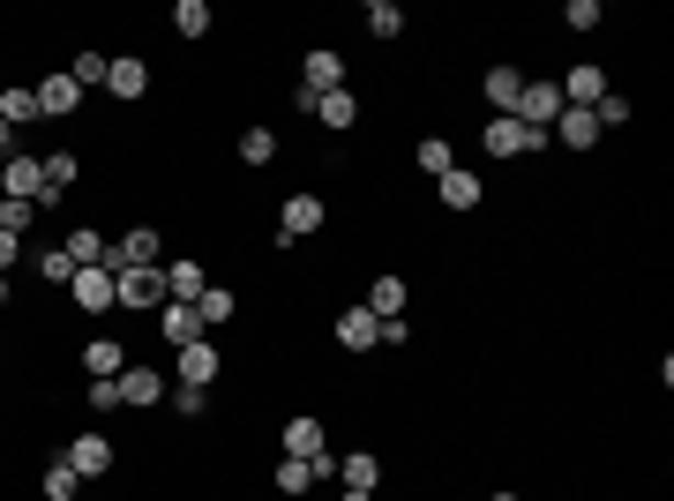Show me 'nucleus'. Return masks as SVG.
<instances>
[{
    "mask_svg": "<svg viewBox=\"0 0 674 501\" xmlns=\"http://www.w3.org/2000/svg\"><path fill=\"white\" fill-rule=\"evenodd\" d=\"M166 389L172 382L158 375V367H121V405H135V412H143V405H166Z\"/></svg>",
    "mask_w": 674,
    "mask_h": 501,
    "instance_id": "nucleus-10",
    "label": "nucleus"
},
{
    "mask_svg": "<svg viewBox=\"0 0 674 501\" xmlns=\"http://www.w3.org/2000/svg\"><path fill=\"white\" fill-rule=\"evenodd\" d=\"M158 262V232L150 225H135V232H121V240H105V270L121 277V270H150Z\"/></svg>",
    "mask_w": 674,
    "mask_h": 501,
    "instance_id": "nucleus-3",
    "label": "nucleus"
},
{
    "mask_svg": "<svg viewBox=\"0 0 674 501\" xmlns=\"http://www.w3.org/2000/svg\"><path fill=\"white\" fill-rule=\"evenodd\" d=\"M487 501H517V494H487Z\"/></svg>",
    "mask_w": 674,
    "mask_h": 501,
    "instance_id": "nucleus-45",
    "label": "nucleus"
},
{
    "mask_svg": "<svg viewBox=\"0 0 674 501\" xmlns=\"http://www.w3.org/2000/svg\"><path fill=\"white\" fill-rule=\"evenodd\" d=\"M31 225H38V203H8V195H0V232H15V240H23Z\"/></svg>",
    "mask_w": 674,
    "mask_h": 501,
    "instance_id": "nucleus-34",
    "label": "nucleus"
},
{
    "mask_svg": "<svg viewBox=\"0 0 674 501\" xmlns=\"http://www.w3.org/2000/svg\"><path fill=\"white\" fill-rule=\"evenodd\" d=\"M554 90H562V105H599V98H607V76H599V68L585 60V68H570V76H562Z\"/></svg>",
    "mask_w": 674,
    "mask_h": 501,
    "instance_id": "nucleus-19",
    "label": "nucleus"
},
{
    "mask_svg": "<svg viewBox=\"0 0 674 501\" xmlns=\"http://www.w3.org/2000/svg\"><path fill=\"white\" fill-rule=\"evenodd\" d=\"M240 158H248V166H270V158H278V135H270V127H248V135H240Z\"/></svg>",
    "mask_w": 674,
    "mask_h": 501,
    "instance_id": "nucleus-33",
    "label": "nucleus"
},
{
    "mask_svg": "<svg viewBox=\"0 0 674 501\" xmlns=\"http://www.w3.org/2000/svg\"><path fill=\"white\" fill-rule=\"evenodd\" d=\"M562 23H570V31H599V0H570Z\"/></svg>",
    "mask_w": 674,
    "mask_h": 501,
    "instance_id": "nucleus-40",
    "label": "nucleus"
},
{
    "mask_svg": "<svg viewBox=\"0 0 674 501\" xmlns=\"http://www.w3.org/2000/svg\"><path fill=\"white\" fill-rule=\"evenodd\" d=\"M38 277H45V285H68V277H76V262H68L60 248H45L38 254Z\"/></svg>",
    "mask_w": 674,
    "mask_h": 501,
    "instance_id": "nucleus-38",
    "label": "nucleus"
},
{
    "mask_svg": "<svg viewBox=\"0 0 674 501\" xmlns=\"http://www.w3.org/2000/svg\"><path fill=\"white\" fill-rule=\"evenodd\" d=\"M76 158H68V150H53V158H45V195H68V187H76Z\"/></svg>",
    "mask_w": 674,
    "mask_h": 501,
    "instance_id": "nucleus-30",
    "label": "nucleus"
},
{
    "mask_svg": "<svg viewBox=\"0 0 674 501\" xmlns=\"http://www.w3.org/2000/svg\"><path fill=\"white\" fill-rule=\"evenodd\" d=\"M300 90H315V98H323V90H345V60H337L330 45H315V53L300 60Z\"/></svg>",
    "mask_w": 674,
    "mask_h": 501,
    "instance_id": "nucleus-9",
    "label": "nucleus"
},
{
    "mask_svg": "<svg viewBox=\"0 0 674 501\" xmlns=\"http://www.w3.org/2000/svg\"><path fill=\"white\" fill-rule=\"evenodd\" d=\"M0 195H8V203H38L45 195V158H31V150L0 158Z\"/></svg>",
    "mask_w": 674,
    "mask_h": 501,
    "instance_id": "nucleus-2",
    "label": "nucleus"
},
{
    "mask_svg": "<svg viewBox=\"0 0 674 501\" xmlns=\"http://www.w3.org/2000/svg\"><path fill=\"white\" fill-rule=\"evenodd\" d=\"M307 487H315V479H307V464H300V457L278 464V494H307Z\"/></svg>",
    "mask_w": 674,
    "mask_h": 501,
    "instance_id": "nucleus-39",
    "label": "nucleus"
},
{
    "mask_svg": "<svg viewBox=\"0 0 674 501\" xmlns=\"http://www.w3.org/2000/svg\"><path fill=\"white\" fill-rule=\"evenodd\" d=\"M105 68H113L105 53H76V60H68V76H76V83H105Z\"/></svg>",
    "mask_w": 674,
    "mask_h": 501,
    "instance_id": "nucleus-37",
    "label": "nucleus"
},
{
    "mask_svg": "<svg viewBox=\"0 0 674 501\" xmlns=\"http://www.w3.org/2000/svg\"><path fill=\"white\" fill-rule=\"evenodd\" d=\"M315 121L345 135V127L360 121V98H352V90H323V98H315Z\"/></svg>",
    "mask_w": 674,
    "mask_h": 501,
    "instance_id": "nucleus-22",
    "label": "nucleus"
},
{
    "mask_svg": "<svg viewBox=\"0 0 674 501\" xmlns=\"http://www.w3.org/2000/svg\"><path fill=\"white\" fill-rule=\"evenodd\" d=\"M472 203H480V172L450 166V172H442V209H472Z\"/></svg>",
    "mask_w": 674,
    "mask_h": 501,
    "instance_id": "nucleus-25",
    "label": "nucleus"
},
{
    "mask_svg": "<svg viewBox=\"0 0 674 501\" xmlns=\"http://www.w3.org/2000/svg\"><path fill=\"white\" fill-rule=\"evenodd\" d=\"M121 367H127L121 337H90V344H83V375H90V382H113Z\"/></svg>",
    "mask_w": 674,
    "mask_h": 501,
    "instance_id": "nucleus-16",
    "label": "nucleus"
},
{
    "mask_svg": "<svg viewBox=\"0 0 674 501\" xmlns=\"http://www.w3.org/2000/svg\"><path fill=\"white\" fill-rule=\"evenodd\" d=\"M166 405H172L180 419H203V405H211V389H195V382H172V389H166Z\"/></svg>",
    "mask_w": 674,
    "mask_h": 501,
    "instance_id": "nucleus-31",
    "label": "nucleus"
},
{
    "mask_svg": "<svg viewBox=\"0 0 674 501\" xmlns=\"http://www.w3.org/2000/svg\"><path fill=\"white\" fill-rule=\"evenodd\" d=\"M285 457H323V419L315 412H300V419H285Z\"/></svg>",
    "mask_w": 674,
    "mask_h": 501,
    "instance_id": "nucleus-20",
    "label": "nucleus"
},
{
    "mask_svg": "<svg viewBox=\"0 0 674 501\" xmlns=\"http://www.w3.org/2000/svg\"><path fill=\"white\" fill-rule=\"evenodd\" d=\"M307 232H323V195H285V209H278V248H293Z\"/></svg>",
    "mask_w": 674,
    "mask_h": 501,
    "instance_id": "nucleus-5",
    "label": "nucleus"
},
{
    "mask_svg": "<svg viewBox=\"0 0 674 501\" xmlns=\"http://www.w3.org/2000/svg\"><path fill=\"white\" fill-rule=\"evenodd\" d=\"M158 337H166L172 352H180V344H195V337H203V315H195V299H166V307H158Z\"/></svg>",
    "mask_w": 674,
    "mask_h": 501,
    "instance_id": "nucleus-7",
    "label": "nucleus"
},
{
    "mask_svg": "<svg viewBox=\"0 0 674 501\" xmlns=\"http://www.w3.org/2000/svg\"><path fill=\"white\" fill-rule=\"evenodd\" d=\"M166 270V299H203V262H158Z\"/></svg>",
    "mask_w": 674,
    "mask_h": 501,
    "instance_id": "nucleus-24",
    "label": "nucleus"
},
{
    "mask_svg": "<svg viewBox=\"0 0 674 501\" xmlns=\"http://www.w3.org/2000/svg\"><path fill=\"white\" fill-rule=\"evenodd\" d=\"M480 143H487V158H525V150H540L548 135H532L525 121H509V113H503V121H487V127H480Z\"/></svg>",
    "mask_w": 674,
    "mask_h": 501,
    "instance_id": "nucleus-4",
    "label": "nucleus"
},
{
    "mask_svg": "<svg viewBox=\"0 0 674 501\" xmlns=\"http://www.w3.org/2000/svg\"><path fill=\"white\" fill-rule=\"evenodd\" d=\"M0 121H8V127L45 121V113H38V90H31V83H0Z\"/></svg>",
    "mask_w": 674,
    "mask_h": 501,
    "instance_id": "nucleus-21",
    "label": "nucleus"
},
{
    "mask_svg": "<svg viewBox=\"0 0 674 501\" xmlns=\"http://www.w3.org/2000/svg\"><path fill=\"white\" fill-rule=\"evenodd\" d=\"M90 412H121V375H113V382H90Z\"/></svg>",
    "mask_w": 674,
    "mask_h": 501,
    "instance_id": "nucleus-41",
    "label": "nucleus"
},
{
    "mask_svg": "<svg viewBox=\"0 0 674 501\" xmlns=\"http://www.w3.org/2000/svg\"><path fill=\"white\" fill-rule=\"evenodd\" d=\"M0 307H8V277H0Z\"/></svg>",
    "mask_w": 674,
    "mask_h": 501,
    "instance_id": "nucleus-43",
    "label": "nucleus"
},
{
    "mask_svg": "<svg viewBox=\"0 0 674 501\" xmlns=\"http://www.w3.org/2000/svg\"><path fill=\"white\" fill-rule=\"evenodd\" d=\"M76 487H83V479H76V464H68V457L45 464V501H76Z\"/></svg>",
    "mask_w": 674,
    "mask_h": 501,
    "instance_id": "nucleus-32",
    "label": "nucleus"
},
{
    "mask_svg": "<svg viewBox=\"0 0 674 501\" xmlns=\"http://www.w3.org/2000/svg\"><path fill=\"white\" fill-rule=\"evenodd\" d=\"M548 135L570 143V150H592V143H599V121H592V105H562V121H554Z\"/></svg>",
    "mask_w": 674,
    "mask_h": 501,
    "instance_id": "nucleus-15",
    "label": "nucleus"
},
{
    "mask_svg": "<svg viewBox=\"0 0 674 501\" xmlns=\"http://www.w3.org/2000/svg\"><path fill=\"white\" fill-rule=\"evenodd\" d=\"M217 367H225V360H217V344H203V337H195V344H180V382L211 389V382H217Z\"/></svg>",
    "mask_w": 674,
    "mask_h": 501,
    "instance_id": "nucleus-17",
    "label": "nucleus"
},
{
    "mask_svg": "<svg viewBox=\"0 0 674 501\" xmlns=\"http://www.w3.org/2000/svg\"><path fill=\"white\" fill-rule=\"evenodd\" d=\"M233 307H240V299L225 293V285H203V299H195V315H203V330H211V322H233Z\"/></svg>",
    "mask_w": 674,
    "mask_h": 501,
    "instance_id": "nucleus-29",
    "label": "nucleus"
},
{
    "mask_svg": "<svg viewBox=\"0 0 674 501\" xmlns=\"http://www.w3.org/2000/svg\"><path fill=\"white\" fill-rule=\"evenodd\" d=\"M360 23H368V38H397V31H405V8H397V0H368Z\"/></svg>",
    "mask_w": 674,
    "mask_h": 501,
    "instance_id": "nucleus-26",
    "label": "nucleus"
},
{
    "mask_svg": "<svg viewBox=\"0 0 674 501\" xmlns=\"http://www.w3.org/2000/svg\"><path fill=\"white\" fill-rule=\"evenodd\" d=\"M68 299H76L83 315H105V307H121V277H113L105 262H90V270L68 277Z\"/></svg>",
    "mask_w": 674,
    "mask_h": 501,
    "instance_id": "nucleus-1",
    "label": "nucleus"
},
{
    "mask_svg": "<svg viewBox=\"0 0 674 501\" xmlns=\"http://www.w3.org/2000/svg\"><path fill=\"white\" fill-rule=\"evenodd\" d=\"M450 166H458V158H450V143H442V135H420V172H435V180H442Z\"/></svg>",
    "mask_w": 674,
    "mask_h": 501,
    "instance_id": "nucleus-35",
    "label": "nucleus"
},
{
    "mask_svg": "<svg viewBox=\"0 0 674 501\" xmlns=\"http://www.w3.org/2000/svg\"><path fill=\"white\" fill-rule=\"evenodd\" d=\"M60 254H68V262H76V270H90V262H105V240H98V232H90V225H76V232H68V240H60Z\"/></svg>",
    "mask_w": 674,
    "mask_h": 501,
    "instance_id": "nucleus-27",
    "label": "nucleus"
},
{
    "mask_svg": "<svg viewBox=\"0 0 674 501\" xmlns=\"http://www.w3.org/2000/svg\"><path fill=\"white\" fill-rule=\"evenodd\" d=\"M121 307H166V270L150 262V270H121Z\"/></svg>",
    "mask_w": 674,
    "mask_h": 501,
    "instance_id": "nucleus-6",
    "label": "nucleus"
},
{
    "mask_svg": "<svg viewBox=\"0 0 674 501\" xmlns=\"http://www.w3.org/2000/svg\"><path fill=\"white\" fill-rule=\"evenodd\" d=\"M8 262H23V240H15V232H0V277H8Z\"/></svg>",
    "mask_w": 674,
    "mask_h": 501,
    "instance_id": "nucleus-42",
    "label": "nucleus"
},
{
    "mask_svg": "<svg viewBox=\"0 0 674 501\" xmlns=\"http://www.w3.org/2000/svg\"><path fill=\"white\" fill-rule=\"evenodd\" d=\"M337 344H345V352H375L382 322L368 315V307H345V315H337Z\"/></svg>",
    "mask_w": 674,
    "mask_h": 501,
    "instance_id": "nucleus-11",
    "label": "nucleus"
},
{
    "mask_svg": "<svg viewBox=\"0 0 674 501\" xmlns=\"http://www.w3.org/2000/svg\"><path fill=\"white\" fill-rule=\"evenodd\" d=\"M105 90H113V98H121V105H135V98H143V90H150V68H143V60H135V53H121V60H113V68H105Z\"/></svg>",
    "mask_w": 674,
    "mask_h": 501,
    "instance_id": "nucleus-14",
    "label": "nucleus"
},
{
    "mask_svg": "<svg viewBox=\"0 0 674 501\" xmlns=\"http://www.w3.org/2000/svg\"><path fill=\"white\" fill-rule=\"evenodd\" d=\"M68 464H76V479H98V471H113V442H105V434H76V442H68Z\"/></svg>",
    "mask_w": 674,
    "mask_h": 501,
    "instance_id": "nucleus-13",
    "label": "nucleus"
},
{
    "mask_svg": "<svg viewBox=\"0 0 674 501\" xmlns=\"http://www.w3.org/2000/svg\"><path fill=\"white\" fill-rule=\"evenodd\" d=\"M405 277H375V293H368V315H375V322H397V315H405Z\"/></svg>",
    "mask_w": 674,
    "mask_h": 501,
    "instance_id": "nucleus-23",
    "label": "nucleus"
},
{
    "mask_svg": "<svg viewBox=\"0 0 674 501\" xmlns=\"http://www.w3.org/2000/svg\"><path fill=\"white\" fill-rule=\"evenodd\" d=\"M76 105H83V83H76V76H45L38 83V113L45 121H68Z\"/></svg>",
    "mask_w": 674,
    "mask_h": 501,
    "instance_id": "nucleus-12",
    "label": "nucleus"
},
{
    "mask_svg": "<svg viewBox=\"0 0 674 501\" xmlns=\"http://www.w3.org/2000/svg\"><path fill=\"white\" fill-rule=\"evenodd\" d=\"M592 121H599V127H622V121H630V98H622V90H607V98L592 105Z\"/></svg>",
    "mask_w": 674,
    "mask_h": 501,
    "instance_id": "nucleus-36",
    "label": "nucleus"
},
{
    "mask_svg": "<svg viewBox=\"0 0 674 501\" xmlns=\"http://www.w3.org/2000/svg\"><path fill=\"white\" fill-rule=\"evenodd\" d=\"M480 90H487V105H495V121H503V113H517V98H525V76H517V68H487Z\"/></svg>",
    "mask_w": 674,
    "mask_h": 501,
    "instance_id": "nucleus-18",
    "label": "nucleus"
},
{
    "mask_svg": "<svg viewBox=\"0 0 674 501\" xmlns=\"http://www.w3.org/2000/svg\"><path fill=\"white\" fill-rule=\"evenodd\" d=\"M345 501H375V494H345Z\"/></svg>",
    "mask_w": 674,
    "mask_h": 501,
    "instance_id": "nucleus-44",
    "label": "nucleus"
},
{
    "mask_svg": "<svg viewBox=\"0 0 674 501\" xmlns=\"http://www.w3.org/2000/svg\"><path fill=\"white\" fill-rule=\"evenodd\" d=\"M337 487H345V494H375V487H382V457H375V449L337 457Z\"/></svg>",
    "mask_w": 674,
    "mask_h": 501,
    "instance_id": "nucleus-8",
    "label": "nucleus"
},
{
    "mask_svg": "<svg viewBox=\"0 0 674 501\" xmlns=\"http://www.w3.org/2000/svg\"><path fill=\"white\" fill-rule=\"evenodd\" d=\"M172 31H180V38H203V31H211V0H180V8H172Z\"/></svg>",
    "mask_w": 674,
    "mask_h": 501,
    "instance_id": "nucleus-28",
    "label": "nucleus"
}]
</instances>
